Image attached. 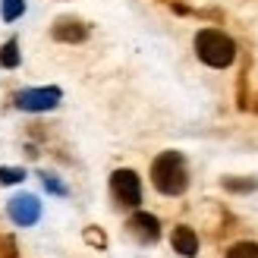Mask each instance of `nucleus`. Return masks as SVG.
Segmentation results:
<instances>
[{"label":"nucleus","instance_id":"obj_13","mask_svg":"<svg viewBox=\"0 0 258 258\" xmlns=\"http://www.w3.org/2000/svg\"><path fill=\"white\" fill-rule=\"evenodd\" d=\"M227 189H239V192H249V189H255V179H246V183H236V179H227Z\"/></svg>","mask_w":258,"mask_h":258},{"label":"nucleus","instance_id":"obj_7","mask_svg":"<svg viewBox=\"0 0 258 258\" xmlns=\"http://www.w3.org/2000/svg\"><path fill=\"white\" fill-rule=\"evenodd\" d=\"M54 38L57 41H70V44H79L88 38V25L79 19H57L54 25Z\"/></svg>","mask_w":258,"mask_h":258},{"label":"nucleus","instance_id":"obj_9","mask_svg":"<svg viewBox=\"0 0 258 258\" xmlns=\"http://www.w3.org/2000/svg\"><path fill=\"white\" fill-rule=\"evenodd\" d=\"M0 67H7V70H16L19 67V41H16V38L0 47Z\"/></svg>","mask_w":258,"mask_h":258},{"label":"nucleus","instance_id":"obj_11","mask_svg":"<svg viewBox=\"0 0 258 258\" xmlns=\"http://www.w3.org/2000/svg\"><path fill=\"white\" fill-rule=\"evenodd\" d=\"M227 258H258V242H236L227 249Z\"/></svg>","mask_w":258,"mask_h":258},{"label":"nucleus","instance_id":"obj_4","mask_svg":"<svg viewBox=\"0 0 258 258\" xmlns=\"http://www.w3.org/2000/svg\"><path fill=\"white\" fill-rule=\"evenodd\" d=\"M13 104L25 113H44V110H54L60 104V88H25L13 98Z\"/></svg>","mask_w":258,"mask_h":258},{"label":"nucleus","instance_id":"obj_5","mask_svg":"<svg viewBox=\"0 0 258 258\" xmlns=\"http://www.w3.org/2000/svg\"><path fill=\"white\" fill-rule=\"evenodd\" d=\"M129 233H133L139 242H158L161 239V224H158V217L154 214H148V211H139V214H133L129 217Z\"/></svg>","mask_w":258,"mask_h":258},{"label":"nucleus","instance_id":"obj_2","mask_svg":"<svg viewBox=\"0 0 258 258\" xmlns=\"http://www.w3.org/2000/svg\"><path fill=\"white\" fill-rule=\"evenodd\" d=\"M196 54L202 63H208L214 70H224L236 60V44L233 38L224 35L221 29H202L196 35Z\"/></svg>","mask_w":258,"mask_h":258},{"label":"nucleus","instance_id":"obj_6","mask_svg":"<svg viewBox=\"0 0 258 258\" xmlns=\"http://www.w3.org/2000/svg\"><path fill=\"white\" fill-rule=\"evenodd\" d=\"M10 217H13V224H19V227H32L38 217H41V202L35 196H16L10 202Z\"/></svg>","mask_w":258,"mask_h":258},{"label":"nucleus","instance_id":"obj_1","mask_svg":"<svg viewBox=\"0 0 258 258\" xmlns=\"http://www.w3.org/2000/svg\"><path fill=\"white\" fill-rule=\"evenodd\" d=\"M151 183L164 196H179L189 186V167L179 151H164L151 164Z\"/></svg>","mask_w":258,"mask_h":258},{"label":"nucleus","instance_id":"obj_8","mask_svg":"<svg viewBox=\"0 0 258 258\" xmlns=\"http://www.w3.org/2000/svg\"><path fill=\"white\" fill-rule=\"evenodd\" d=\"M170 242H173V252H179L183 258L199 255V236H196V230H192V227H176Z\"/></svg>","mask_w":258,"mask_h":258},{"label":"nucleus","instance_id":"obj_10","mask_svg":"<svg viewBox=\"0 0 258 258\" xmlns=\"http://www.w3.org/2000/svg\"><path fill=\"white\" fill-rule=\"evenodd\" d=\"M25 13V0H0V16L7 22H16Z\"/></svg>","mask_w":258,"mask_h":258},{"label":"nucleus","instance_id":"obj_3","mask_svg":"<svg viewBox=\"0 0 258 258\" xmlns=\"http://www.w3.org/2000/svg\"><path fill=\"white\" fill-rule=\"evenodd\" d=\"M110 196L123 208H139L142 202V179L136 170H113L110 173Z\"/></svg>","mask_w":258,"mask_h":258},{"label":"nucleus","instance_id":"obj_12","mask_svg":"<svg viewBox=\"0 0 258 258\" xmlns=\"http://www.w3.org/2000/svg\"><path fill=\"white\" fill-rule=\"evenodd\" d=\"M22 176H25V173L19 170V167H16V170H0V179H4V183H19Z\"/></svg>","mask_w":258,"mask_h":258}]
</instances>
